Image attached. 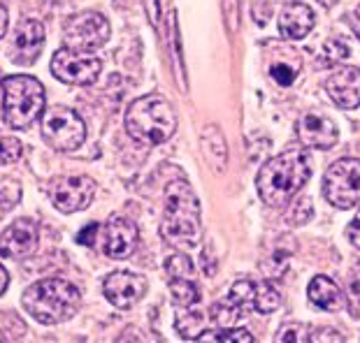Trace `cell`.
<instances>
[{"instance_id":"28","label":"cell","mask_w":360,"mask_h":343,"mask_svg":"<svg viewBox=\"0 0 360 343\" xmlns=\"http://www.w3.org/2000/svg\"><path fill=\"white\" fill-rule=\"evenodd\" d=\"M24 154V144L12 135H0V165L17 163Z\"/></svg>"},{"instance_id":"10","label":"cell","mask_w":360,"mask_h":343,"mask_svg":"<svg viewBox=\"0 0 360 343\" xmlns=\"http://www.w3.org/2000/svg\"><path fill=\"white\" fill-rule=\"evenodd\" d=\"M47 195L51 204L60 213L84 211L96 197V181L91 177H84V174L60 177V179H53L49 184Z\"/></svg>"},{"instance_id":"23","label":"cell","mask_w":360,"mask_h":343,"mask_svg":"<svg viewBox=\"0 0 360 343\" xmlns=\"http://www.w3.org/2000/svg\"><path fill=\"white\" fill-rule=\"evenodd\" d=\"M228 297H231L237 307L242 309V314H247V311H256V283H251V281H247V278L235 281Z\"/></svg>"},{"instance_id":"6","label":"cell","mask_w":360,"mask_h":343,"mask_svg":"<svg viewBox=\"0 0 360 343\" xmlns=\"http://www.w3.org/2000/svg\"><path fill=\"white\" fill-rule=\"evenodd\" d=\"M42 140L53 151L72 154L86 140V123L68 107H51L42 114Z\"/></svg>"},{"instance_id":"25","label":"cell","mask_w":360,"mask_h":343,"mask_svg":"<svg viewBox=\"0 0 360 343\" xmlns=\"http://www.w3.org/2000/svg\"><path fill=\"white\" fill-rule=\"evenodd\" d=\"M165 271L170 278H193L195 276V264L188 255L172 253L165 260Z\"/></svg>"},{"instance_id":"26","label":"cell","mask_w":360,"mask_h":343,"mask_svg":"<svg viewBox=\"0 0 360 343\" xmlns=\"http://www.w3.org/2000/svg\"><path fill=\"white\" fill-rule=\"evenodd\" d=\"M349 44L344 42V40H328L323 44V51H321V63L323 65H337V63H342L344 58H349Z\"/></svg>"},{"instance_id":"38","label":"cell","mask_w":360,"mask_h":343,"mask_svg":"<svg viewBox=\"0 0 360 343\" xmlns=\"http://www.w3.org/2000/svg\"><path fill=\"white\" fill-rule=\"evenodd\" d=\"M10 288V276H7V271H5V267L0 264V297L5 295V290Z\"/></svg>"},{"instance_id":"42","label":"cell","mask_w":360,"mask_h":343,"mask_svg":"<svg viewBox=\"0 0 360 343\" xmlns=\"http://www.w3.org/2000/svg\"><path fill=\"white\" fill-rule=\"evenodd\" d=\"M0 88H3V79H0Z\"/></svg>"},{"instance_id":"9","label":"cell","mask_w":360,"mask_h":343,"mask_svg":"<svg viewBox=\"0 0 360 343\" xmlns=\"http://www.w3.org/2000/svg\"><path fill=\"white\" fill-rule=\"evenodd\" d=\"M103 63L91 53H77L70 49H58L51 58V74L58 81L70 86H89L98 79Z\"/></svg>"},{"instance_id":"12","label":"cell","mask_w":360,"mask_h":343,"mask_svg":"<svg viewBox=\"0 0 360 343\" xmlns=\"http://www.w3.org/2000/svg\"><path fill=\"white\" fill-rule=\"evenodd\" d=\"M140 232L124 216H112L103 227V253L112 260H126L135 253Z\"/></svg>"},{"instance_id":"41","label":"cell","mask_w":360,"mask_h":343,"mask_svg":"<svg viewBox=\"0 0 360 343\" xmlns=\"http://www.w3.org/2000/svg\"><path fill=\"white\" fill-rule=\"evenodd\" d=\"M147 7H149L151 24H158V10H154V0H147Z\"/></svg>"},{"instance_id":"31","label":"cell","mask_w":360,"mask_h":343,"mask_svg":"<svg viewBox=\"0 0 360 343\" xmlns=\"http://www.w3.org/2000/svg\"><path fill=\"white\" fill-rule=\"evenodd\" d=\"M297 70H300V65H288L283 60H274L270 65V77L277 83H281V86H290L297 77Z\"/></svg>"},{"instance_id":"19","label":"cell","mask_w":360,"mask_h":343,"mask_svg":"<svg viewBox=\"0 0 360 343\" xmlns=\"http://www.w3.org/2000/svg\"><path fill=\"white\" fill-rule=\"evenodd\" d=\"M202 149L214 170L224 172L228 165V144L224 133L219 130V126H207L202 130Z\"/></svg>"},{"instance_id":"20","label":"cell","mask_w":360,"mask_h":343,"mask_svg":"<svg viewBox=\"0 0 360 343\" xmlns=\"http://www.w3.org/2000/svg\"><path fill=\"white\" fill-rule=\"evenodd\" d=\"M174 330L179 332L181 339L198 341L207 330V316L202 314L200 309H193V307L179 309L177 318H174Z\"/></svg>"},{"instance_id":"17","label":"cell","mask_w":360,"mask_h":343,"mask_svg":"<svg viewBox=\"0 0 360 343\" xmlns=\"http://www.w3.org/2000/svg\"><path fill=\"white\" fill-rule=\"evenodd\" d=\"M316 17H314L311 7L300 0H290L283 5V10L279 14V33L286 40H302L311 33Z\"/></svg>"},{"instance_id":"24","label":"cell","mask_w":360,"mask_h":343,"mask_svg":"<svg viewBox=\"0 0 360 343\" xmlns=\"http://www.w3.org/2000/svg\"><path fill=\"white\" fill-rule=\"evenodd\" d=\"M281 307V297L274 288L263 281V283H256V311L258 314H274Z\"/></svg>"},{"instance_id":"14","label":"cell","mask_w":360,"mask_h":343,"mask_svg":"<svg viewBox=\"0 0 360 343\" xmlns=\"http://www.w3.org/2000/svg\"><path fill=\"white\" fill-rule=\"evenodd\" d=\"M40 227L30 218H19L0 234V255L7 260H24L37 248Z\"/></svg>"},{"instance_id":"21","label":"cell","mask_w":360,"mask_h":343,"mask_svg":"<svg viewBox=\"0 0 360 343\" xmlns=\"http://www.w3.org/2000/svg\"><path fill=\"white\" fill-rule=\"evenodd\" d=\"M167 288H170L172 304L177 309L195 307L200 302V290H198L193 278H170L167 281Z\"/></svg>"},{"instance_id":"37","label":"cell","mask_w":360,"mask_h":343,"mask_svg":"<svg viewBox=\"0 0 360 343\" xmlns=\"http://www.w3.org/2000/svg\"><path fill=\"white\" fill-rule=\"evenodd\" d=\"M226 3V17H228V24H231L233 30H237V17H240V12H237V0H224Z\"/></svg>"},{"instance_id":"36","label":"cell","mask_w":360,"mask_h":343,"mask_svg":"<svg viewBox=\"0 0 360 343\" xmlns=\"http://www.w3.org/2000/svg\"><path fill=\"white\" fill-rule=\"evenodd\" d=\"M347 237H349V241L354 243L356 248H360V213L349 223V227H347Z\"/></svg>"},{"instance_id":"22","label":"cell","mask_w":360,"mask_h":343,"mask_svg":"<svg viewBox=\"0 0 360 343\" xmlns=\"http://www.w3.org/2000/svg\"><path fill=\"white\" fill-rule=\"evenodd\" d=\"M210 318H212V323L219 327V330H224V327H235L237 323H240V318H242V309L237 307V304L231 300V297H226V300H221L217 302L212 307L210 311Z\"/></svg>"},{"instance_id":"34","label":"cell","mask_w":360,"mask_h":343,"mask_svg":"<svg viewBox=\"0 0 360 343\" xmlns=\"http://www.w3.org/2000/svg\"><path fill=\"white\" fill-rule=\"evenodd\" d=\"M309 341H314V343H319V341H344V337L337 330L326 327V330H311Z\"/></svg>"},{"instance_id":"2","label":"cell","mask_w":360,"mask_h":343,"mask_svg":"<svg viewBox=\"0 0 360 343\" xmlns=\"http://www.w3.org/2000/svg\"><path fill=\"white\" fill-rule=\"evenodd\" d=\"M160 234L177 248H193L202 237L200 204L186 179L170 181L165 188V209Z\"/></svg>"},{"instance_id":"35","label":"cell","mask_w":360,"mask_h":343,"mask_svg":"<svg viewBox=\"0 0 360 343\" xmlns=\"http://www.w3.org/2000/svg\"><path fill=\"white\" fill-rule=\"evenodd\" d=\"M349 288H351V297H354L356 307L360 309V264H356V267H354V271H351Z\"/></svg>"},{"instance_id":"18","label":"cell","mask_w":360,"mask_h":343,"mask_svg":"<svg viewBox=\"0 0 360 343\" xmlns=\"http://www.w3.org/2000/svg\"><path fill=\"white\" fill-rule=\"evenodd\" d=\"M307 297L314 307L321 311H328V314H335V311H342L347 307V297H344L342 288L337 285L333 278L323 276V274L311 278V283L307 288Z\"/></svg>"},{"instance_id":"29","label":"cell","mask_w":360,"mask_h":343,"mask_svg":"<svg viewBox=\"0 0 360 343\" xmlns=\"http://www.w3.org/2000/svg\"><path fill=\"white\" fill-rule=\"evenodd\" d=\"M311 337V327L309 325H302V323H288V325H283L279 334H277V341L283 343V341H288V343H304V341H309Z\"/></svg>"},{"instance_id":"15","label":"cell","mask_w":360,"mask_h":343,"mask_svg":"<svg viewBox=\"0 0 360 343\" xmlns=\"http://www.w3.org/2000/svg\"><path fill=\"white\" fill-rule=\"evenodd\" d=\"M44 47V26L37 19H24L14 30L10 44V58L17 65H33Z\"/></svg>"},{"instance_id":"4","label":"cell","mask_w":360,"mask_h":343,"mask_svg":"<svg viewBox=\"0 0 360 343\" xmlns=\"http://www.w3.org/2000/svg\"><path fill=\"white\" fill-rule=\"evenodd\" d=\"M126 130L137 144L156 147L167 142L177 130V116L172 105L163 95L149 93L128 107L126 112Z\"/></svg>"},{"instance_id":"7","label":"cell","mask_w":360,"mask_h":343,"mask_svg":"<svg viewBox=\"0 0 360 343\" xmlns=\"http://www.w3.org/2000/svg\"><path fill=\"white\" fill-rule=\"evenodd\" d=\"M323 197L337 209L360 207V160L342 158L328 167L323 177Z\"/></svg>"},{"instance_id":"30","label":"cell","mask_w":360,"mask_h":343,"mask_svg":"<svg viewBox=\"0 0 360 343\" xmlns=\"http://www.w3.org/2000/svg\"><path fill=\"white\" fill-rule=\"evenodd\" d=\"M19 197H21V188L17 181H0V218H3L7 211L14 209Z\"/></svg>"},{"instance_id":"5","label":"cell","mask_w":360,"mask_h":343,"mask_svg":"<svg viewBox=\"0 0 360 343\" xmlns=\"http://www.w3.org/2000/svg\"><path fill=\"white\" fill-rule=\"evenodd\" d=\"M44 86L30 74L3 79V119L12 130H26L44 112Z\"/></svg>"},{"instance_id":"8","label":"cell","mask_w":360,"mask_h":343,"mask_svg":"<svg viewBox=\"0 0 360 343\" xmlns=\"http://www.w3.org/2000/svg\"><path fill=\"white\" fill-rule=\"evenodd\" d=\"M110 40V21L101 12H79L65 21L63 44L77 53H94Z\"/></svg>"},{"instance_id":"32","label":"cell","mask_w":360,"mask_h":343,"mask_svg":"<svg viewBox=\"0 0 360 343\" xmlns=\"http://www.w3.org/2000/svg\"><path fill=\"white\" fill-rule=\"evenodd\" d=\"M311 200L309 197H300L295 204H290V211H288V223L290 225H304V223H309V218H311Z\"/></svg>"},{"instance_id":"27","label":"cell","mask_w":360,"mask_h":343,"mask_svg":"<svg viewBox=\"0 0 360 343\" xmlns=\"http://www.w3.org/2000/svg\"><path fill=\"white\" fill-rule=\"evenodd\" d=\"M198 341H221V343H231V341H237V343H254V334L249 330H237V327H224V330L219 332H210V337H200Z\"/></svg>"},{"instance_id":"1","label":"cell","mask_w":360,"mask_h":343,"mask_svg":"<svg viewBox=\"0 0 360 343\" xmlns=\"http://www.w3.org/2000/svg\"><path fill=\"white\" fill-rule=\"evenodd\" d=\"M311 177V158L307 149H286L260 167L256 186L267 207L283 209L300 193Z\"/></svg>"},{"instance_id":"33","label":"cell","mask_w":360,"mask_h":343,"mask_svg":"<svg viewBox=\"0 0 360 343\" xmlns=\"http://www.w3.org/2000/svg\"><path fill=\"white\" fill-rule=\"evenodd\" d=\"M98 234H101V225H98V223H89V225L84 227V230L77 234V241L84 243V246H94V243L98 241V239H96Z\"/></svg>"},{"instance_id":"11","label":"cell","mask_w":360,"mask_h":343,"mask_svg":"<svg viewBox=\"0 0 360 343\" xmlns=\"http://www.w3.org/2000/svg\"><path fill=\"white\" fill-rule=\"evenodd\" d=\"M103 295L117 309H133L147 295V278L133 271H114L103 281Z\"/></svg>"},{"instance_id":"40","label":"cell","mask_w":360,"mask_h":343,"mask_svg":"<svg viewBox=\"0 0 360 343\" xmlns=\"http://www.w3.org/2000/svg\"><path fill=\"white\" fill-rule=\"evenodd\" d=\"M351 24H354V30H356V35L360 37V5L356 7V12H354V19H351Z\"/></svg>"},{"instance_id":"16","label":"cell","mask_w":360,"mask_h":343,"mask_svg":"<svg viewBox=\"0 0 360 343\" xmlns=\"http://www.w3.org/2000/svg\"><path fill=\"white\" fill-rule=\"evenodd\" d=\"M326 90L342 109H356L360 107V70L351 65L337 67L326 79Z\"/></svg>"},{"instance_id":"3","label":"cell","mask_w":360,"mask_h":343,"mask_svg":"<svg viewBox=\"0 0 360 343\" xmlns=\"http://www.w3.org/2000/svg\"><path fill=\"white\" fill-rule=\"evenodd\" d=\"M26 314L40 325H58L70 320L82 307V292L63 278L37 281L21 295Z\"/></svg>"},{"instance_id":"39","label":"cell","mask_w":360,"mask_h":343,"mask_svg":"<svg viewBox=\"0 0 360 343\" xmlns=\"http://www.w3.org/2000/svg\"><path fill=\"white\" fill-rule=\"evenodd\" d=\"M7 33V10L0 5V37Z\"/></svg>"},{"instance_id":"13","label":"cell","mask_w":360,"mask_h":343,"mask_svg":"<svg viewBox=\"0 0 360 343\" xmlns=\"http://www.w3.org/2000/svg\"><path fill=\"white\" fill-rule=\"evenodd\" d=\"M295 130H297V140H300L304 149L328 151L340 140V130H337L335 121L330 116H326V114H316V112L302 114Z\"/></svg>"}]
</instances>
